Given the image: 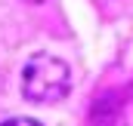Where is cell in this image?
I'll return each instance as SVG.
<instances>
[{
    "label": "cell",
    "instance_id": "1",
    "mask_svg": "<svg viewBox=\"0 0 133 126\" xmlns=\"http://www.w3.org/2000/svg\"><path fill=\"white\" fill-rule=\"evenodd\" d=\"M71 89V68L56 56L37 52L22 68V92L28 101H59Z\"/></svg>",
    "mask_w": 133,
    "mask_h": 126
},
{
    "label": "cell",
    "instance_id": "3",
    "mask_svg": "<svg viewBox=\"0 0 133 126\" xmlns=\"http://www.w3.org/2000/svg\"><path fill=\"white\" fill-rule=\"evenodd\" d=\"M25 3H43V0H25Z\"/></svg>",
    "mask_w": 133,
    "mask_h": 126
},
{
    "label": "cell",
    "instance_id": "2",
    "mask_svg": "<svg viewBox=\"0 0 133 126\" xmlns=\"http://www.w3.org/2000/svg\"><path fill=\"white\" fill-rule=\"evenodd\" d=\"M0 126H40L37 120H28V117H16V120H6V123H0Z\"/></svg>",
    "mask_w": 133,
    "mask_h": 126
}]
</instances>
